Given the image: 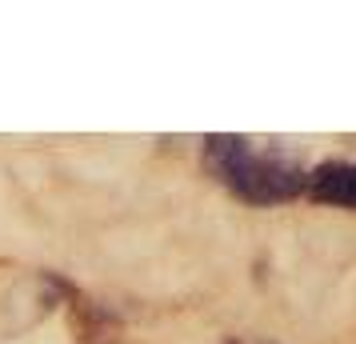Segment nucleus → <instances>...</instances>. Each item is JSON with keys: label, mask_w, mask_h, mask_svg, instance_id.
<instances>
[{"label": "nucleus", "mask_w": 356, "mask_h": 344, "mask_svg": "<svg viewBox=\"0 0 356 344\" xmlns=\"http://www.w3.org/2000/svg\"><path fill=\"white\" fill-rule=\"evenodd\" d=\"M308 197L316 204L356 213V161H324L308 172Z\"/></svg>", "instance_id": "2"}, {"label": "nucleus", "mask_w": 356, "mask_h": 344, "mask_svg": "<svg viewBox=\"0 0 356 344\" xmlns=\"http://www.w3.org/2000/svg\"><path fill=\"white\" fill-rule=\"evenodd\" d=\"M225 344H273V341H252V336H232V341H225Z\"/></svg>", "instance_id": "3"}, {"label": "nucleus", "mask_w": 356, "mask_h": 344, "mask_svg": "<svg viewBox=\"0 0 356 344\" xmlns=\"http://www.w3.org/2000/svg\"><path fill=\"white\" fill-rule=\"evenodd\" d=\"M200 161L232 197L244 200V204H257V208L296 200L308 188V172L289 152L257 148L248 136H232V132L204 136Z\"/></svg>", "instance_id": "1"}]
</instances>
